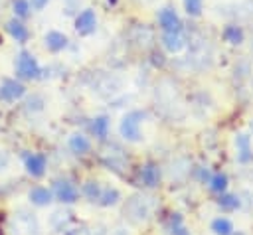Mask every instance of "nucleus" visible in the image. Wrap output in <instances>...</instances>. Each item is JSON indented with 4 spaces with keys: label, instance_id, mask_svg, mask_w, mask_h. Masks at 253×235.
Wrapping results in <instances>:
<instances>
[{
    "label": "nucleus",
    "instance_id": "18",
    "mask_svg": "<svg viewBox=\"0 0 253 235\" xmlns=\"http://www.w3.org/2000/svg\"><path fill=\"white\" fill-rule=\"evenodd\" d=\"M107 130H109V118L107 117H97L93 120V132H95V136L105 138L107 136Z\"/></svg>",
    "mask_w": 253,
    "mask_h": 235
},
{
    "label": "nucleus",
    "instance_id": "26",
    "mask_svg": "<svg viewBox=\"0 0 253 235\" xmlns=\"http://www.w3.org/2000/svg\"><path fill=\"white\" fill-rule=\"evenodd\" d=\"M0 43H2V36H0Z\"/></svg>",
    "mask_w": 253,
    "mask_h": 235
},
{
    "label": "nucleus",
    "instance_id": "16",
    "mask_svg": "<svg viewBox=\"0 0 253 235\" xmlns=\"http://www.w3.org/2000/svg\"><path fill=\"white\" fill-rule=\"evenodd\" d=\"M168 229H170L172 235H190V233L186 231V227H184V223H182V219H180L178 213H174V215L170 217V221H168Z\"/></svg>",
    "mask_w": 253,
    "mask_h": 235
},
{
    "label": "nucleus",
    "instance_id": "17",
    "mask_svg": "<svg viewBox=\"0 0 253 235\" xmlns=\"http://www.w3.org/2000/svg\"><path fill=\"white\" fill-rule=\"evenodd\" d=\"M223 38H225L229 43H241V41H243V32H241V28H237V26H227L225 32H223Z\"/></svg>",
    "mask_w": 253,
    "mask_h": 235
},
{
    "label": "nucleus",
    "instance_id": "14",
    "mask_svg": "<svg viewBox=\"0 0 253 235\" xmlns=\"http://www.w3.org/2000/svg\"><path fill=\"white\" fill-rule=\"evenodd\" d=\"M211 231L217 233V235H231L233 225H231L229 219H225V217H217V219L211 221Z\"/></svg>",
    "mask_w": 253,
    "mask_h": 235
},
{
    "label": "nucleus",
    "instance_id": "8",
    "mask_svg": "<svg viewBox=\"0 0 253 235\" xmlns=\"http://www.w3.org/2000/svg\"><path fill=\"white\" fill-rule=\"evenodd\" d=\"M26 170L32 176H42L45 172V156L43 154H30L26 158Z\"/></svg>",
    "mask_w": 253,
    "mask_h": 235
},
{
    "label": "nucleus",
    "instance_id": "6",
    "mask_svg": "<svg viewBox=\"0 0 253 235\" xmlns=\"http://www.w3.org/2000/svg\"><path fill=\"white\" fill-rule=\"evenodd\" d=\"M140 180H142V184L148 186V188L158 186V182H160V170H158V166L152 164V162L144 164V166L140 168Z\"/></svg>",
    "mask_w": 253,
    "mask_h": 235
},
{
    "label": "nucleus",
    "instance_id": "12",
    "mask_svg": "<svg viewBox=\"0 0 253 235\" xmlns=\"http://www.w3.org/2000/svg\"><path fill=\"white\" fill-rule=\"evenodd\" d=\"M45 43H47V47L51 51H59V49H63L67 45V38L63 34H59V32H49L45 36Z\"/></svg>",
    "mask_w": 253,
    "mask_h": 235
},
{
    "label": "nucleus",
    "instance_id": "1",
    "mask_svg": "<svg viewBox=\"0 0 253 235\" xmlns=\"http://www.w3.org/2000/svg\"><path fill=\"white\" fill-rule=\"evenodd\" d=\"M16 73L22 79H36L40 75V65L28 51H22L16 59Z\"/></svg>",
    "mask_w": 253,
    "mask_h": 235
},
{
    "label": "nucleus",
    "instance_id": "11",
    "mask_svg": "<svg viewBox=\"0 0 253 235\" xmlns=\"http://www.w3.org/2000/svg\"><path fill=\"white\" fill-rule=\"evenodd\" d=\"M30 199H32V203H36V205H47V203L51 201V192H49L47 188L38 186V188H34V190L30 192Z\"/></svg>",
    "mask_w": 253,
    "mask_h": 235
},
{
    "label": "nucleus",
    "instance_id": "20",
    "mask_svg": "<svg viewBox=\"0 0 253 235\" xmlns=\"http://www.w3.org/2000/svg\"><path fill=\"white\" fill-rule=\"evenodd\" d=\"M210 184H211V190L213 192H223L227 188V176L225 174H215Z\"/></svg>",
    "mask_w": 253,
    "mask_h": 235
},
{
    "label": "nucleus",
    "instance_id": "2",
    "mask_svg": "<svg viewBox=\"0 0 253 235\" xmlns=\"http://www.w3.org/2000/svg\"><path fill=\"white\" fill-rule=\"evenodd\" d=\"M140 118H142V113H128L123 122H121V134L126 138V140H140Z\"/></svg>",
    "mask_w": 253,
    "mask_h": 235
},
{
    "label": "nucleus",
    "instance_id": "13",
    "mask_svg": "<svg viewBox=\"0 0 253 235\" xmlns=\"http://www.w3.org/2000/svg\"><path fill=\"white\" fill-rule=\"evenodd\" d=\"M69 148H71L75 154H85V152L91 148V144H89V140H87L83 134H73V136L69 138Z\"/></svg>",
    "mask_w": 253,
    "mask_h": 235
},
{
    "label": "nucleus",
    "instance_id": "3",
    "mask_svg": "<svg viewBox=\"0 0 253 235\" xmlns=\"http://www.w3.org/2000/svg\"><path fill=\"white\" fill-rule=\"evenodd\" d=\"M24 91H26V87H24L20 81H16V79H6V81L2 83V87H0V97H2L4 101H16V99H20V97L24 95Z\"/></svg>",
    "mask_w": 253,
    "mask_h": 235
},
{
    "label": "nucleus",
    "instance_id": "7",
    "mask_svg": "<svg viewBox=\"0 0 253 235\" xmlns=\"http://www.w3.org/2000/svg\"><path fill=\"white\" fill-rule=\"evenodd\" d=\"M158 20H160V26L166 32H180V18L176 16L174 10H170V8L162 10L160 16H158Z\"/></svg>",
    "mask_w": 253,
    "mask_h": 235
},
{
    "label": "nucleus",
    "instance_id": "9",
    "mask_svg": "<svg viewBox=\"0 0 253 235\" xmlns=\"http://www.w3.org/2000/svg\"><path fill=\"white\" fill-rule=\"evenodd\" d=\"M237 160L239 162H249L253 158V152H251V144H249V136L247 134H239L237 136Z\"/></svg>",
    "mask_w": 253,
    "mask_h": 235
},
{
    "label": "nucleus",
    "instance_id": "5",
    "mask_svg": "<svg viewBox=\"0 0 253 235\" xmlns=\"http://www.w3.org/2000/svg\"><path fill=\"white\" fill-rule=\"evenodd\" d=\"M95 26H97V18H95V12L93 10H85V12H81L79 16H77V20H75V28H77V32L79 34H91L93 30H95Z\"/></svg>",
    "mask_w": 253,
    "mask_h": 235
},
{
    "label": "nucleus",
    "instance_id": "25",
    "mask_svg": "<svg viewBox=\"0 0 253 235\" xmlns=\"http://www.w3.org/2000/svg\"><path fill=\"white\" fill-rule=\"evenodd\" d=\"M45 4H47V0H32V6H34L36 10H42Z\"/></svg>",
    "mask_w": 253,
    "mask_h": 235
},
{
    "label": "nucleus",
    "instance_id": "27",
    "mask_svg": "<svg viewBox=\"0 0 253 235\" xmlns=\"http://www.w3.org/2000/svg\"><path fill=\"white\" fill-rule=\"evenodd\" d=\"M111 2H115V0H111Z\"/></svg>",
    "mask_w": 253,
    "mask_h": 235
},
{
    "label": "nucleus",
    "instance_id": "24",
    "mask_svg": "<svg viewBox=\"0 0 253 235\" xmlns=\"http://www.w3.org/2000/svg\"><path fill=\"white\" fill-rule=\"evenodd\" d=\"M186 10L192 16H198L202 12V0H186Z\"/></svg>",
    "mask_w": 253,
    "mask_h": 235
},
{
    "label": "nucleus",
    "instance_id": "15",
    "mask_svg": "<svg viewBox=\"0 0 253 235\" xmlns=\"http://www.w3.org/2000/svg\"><path fill=\"white\" fill-rule=\"evenodd\" d=\"M164 45L170 51H178L184 45L182 43V38H180V32H166L164 34Z\"/></svg>",
    "mask_w": 253,
    "mask_h": 235
},
{
    "label": "nucleus",
    "instance_id": "10",
    "mask_svg": "<svg viewBox=\"0 0 253 235\" xmlns=\"http://www.w3.org/2000/svg\"><path fill=\"white\" fill-rule=\"evenodd\" d=\"M8 32H10V36L16 39V41H26L28 39V28L22 24V22H18V20H10L8 22Z\"/></svg>",
    "mask_w": 253,
    "mask_h": 235
},
{
    "label": "nucleus",
    "instance_id": "21",
    "mask_svg": "<svg viewBox=\"0 0 253 235\" xmlns=\"http://www.w3.org/2000/svg\"><path fill=\"white\" fill-rule=\"evenodd\" d=\"M101 203L103 205H113V203H117V199H119V192L117 190H105V192H101Z\"/></svg>",
    "mask_w": 253,
    "mask_h": 235
},
{
    "label": "nucleus",
    "instance_id": "19",
    "mask_svg": "<svg viewBox=\"0 0 253 235\" xmlns=\"http://www.w3.org/2000/svg\"><path fill=\"white\" fill-rule=\"evenodd\" d=\"M83 194H85L91 201H95V199L101 197V188H99L97 182H87V184L83 186Z\"/></svg>",
    "mask_w": 253,
    "mask_h": 235
},
{
    "label": "nucleus",
    "instance_id": "4",
    "mask_svg": "<svg viewBox=\"0 0 253 235\" xmlns=\"http://www.w3.org/2000/svg\"><path fill=\"white\" fill-rule=\"evenodd\" d=\"M55 196H57L61 201H65V203H73V201L77 199L79 192H77V188H75L69 180H57V182H55Z\"/></svg>",
    "mask_w": 253,
    "mask_h": 235
},
{
    "label": "nucleus",
    "instance_id": "22",
    "mask_svg": "<svg viewBox=\"0 0 253 235\" xmlns=\"http://www.w3.org/2000/svg\"><path fill=\"white\" fill-rule=\"evenodd\" d=\"M219 205H221L223 209H235V207L239 205V199H237L235 196H231V194H225V196H221Z\"/></svg>",
    "mask_w": 253,
    "mask_h": 235
},
{
    "label": "nucleus",
    "instance_id": "23",
    "mask_svg": "<svg viewBox=\"0 0 253 235\" xmlns=\"http://www.w3.org/2000/svg\"><path fill=\"white\" fill-rule=\"evenodd\" d=\"M14 12H16V16L26 18L28 12H30V4L26 0H14Z\"/></svg>",
    "mask_w": 253,
    "mask_h": 235
}]
</instances>
